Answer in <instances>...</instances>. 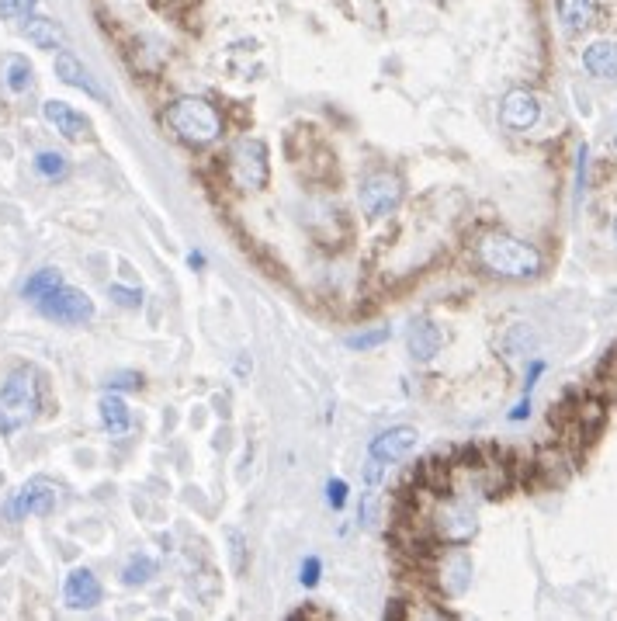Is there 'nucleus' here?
<instances>
[{
  "label": "nucleus",
  "instance_id": "4be33fe9",
  "mask_svg": "<svg viewBox=\"0 0 617 621\" xmlns=\"http://www.w3.org/2000/svg\"><path fill=\"white\" fill-rule=\"evenodd\" d=\"M56 285H63V275H59L56 268H42V271H35V275L28 278L25 288H21V295H25V299H32V302H39L42 295L52 292Z\"/></svg>",
  "mask_w": 617,
  "mask_h": 621
},
{
  "label": "nucleus",
  "instance_id": "39448f33",
  "mask_svg": "<svg viewBox=\"0 0 617 621\" xmlns=\"http://www.w3.org/2000/svg\"><path fill=\"white\" fill-rule=\"evenodd\" d=\"M39 313L46 316V320L77 327V323H87L94 316V302H91V295L80 292V288L56 285L52 292H46L39 299Z\"/></svg>",
  "mask_w": 617,
  "mask_h": 621
},
{
  "label": "nucleus",
  "instance_id": "9d476101",
  "mask_svg": "<svg viewBox=\"0 0 617 621\" xmlns=\"http://www.w3.org/2000/svg\"><path fill=\"white\" fill-rule=\"evenodd\" d=\"M538 118H541V105H538V98H534L531 91L517 87V91H510L507 98H503V105H500V122L507 125V129L527 132L534 122H538Z\"/></svg>",
  "mask_w": 617,
  "mask_h": 621
},
{
  "label": "nucleus",
  "instance_id": "c756f323",
  "mask_svg": "<svg viewBox=\"0 0 617 621\" xmlns=\"http://www.w3.org/2000/svg\"><path fill=\"white\" fill-rule=\"evenodd\" d=\"M108 386L111 389H139V386H143V379H139V375H132V372H125V375H115V379H108Z\"/></svg>",
  "mask_w": 617,
  "mask_h": 621
},
{
  "label": "nucleus",
  "instance_id": "7c9ffc66",
  "mask_svg": "<svg viewBox=\"0 0 617 621\" xmlns=\"http://www.w3.org/2000/svg\"><path fill=\"white\" fill-rule=\"evenodd\" d=\"M527 413H531V399H524V403H520V406H517V410H514V413H510V420H524V417H527Z\"/></svg>",
  "mask_w": 617,
  "mask_h": 621
},
{
  "label": "nucleus",
  "instance_id": "0eeeda50",
  "mask_svg": "<svg viewBox=\"0 0 617 621\" xmlns=\"http://www.w3.org/2000/svg\"><path fill=\"white\" fill-rule=\"evenodd\" d=\"M403 202V181L396 174H371L361 184V209L368 219H385Z\"/></svg>",
  "mask_w": 617,
  "mask_h": 621
},
{
  "label": "nucleus",
  "instance_id": "423d86ee",
  "mask_svg": "<svg viewBox=\"0 0 617 621\" xmlns=\"http://www.w3.org/2000/svg\"><path fill=\"white\" fill-rule=\"evenodd\" d=\"M229 174L243 188H264L267 184V146L260 139H240L229 150Z\"/></svg>",
  "mask_w": 617,
  "mask_h": 621
},
{
  "label": "nucleus",
  "instance_id": "ddd939ff",
  "mask_svg": "<svg viewBox=\"0 0 617 621\" xmlns=\"http://www.w3.org/2000/svg\"><path fill=\"white\" fill-rule=\"evenodd\" d=\"M437 583H441L444 597L465 594L468 583H472V559H468L462 549H451L448 556L441 559V569H437Z\"/></svg>",
  "mask_w": 617,
  "mask_h": 621
},
{
  "label": "nucleus",
  "instance_id": "6ab92c4d",
  "mask_svg": "<svg viewBox=\"0 0 617 621\" xmlns=\"http://www.w3.org/2000/svg\"><path fill=\"white\" fill-rule=\"evenodd\" d=\"M4 84H7V91H14V94H21V91H28L32 87V77H35V70H32V63H28L25 56H4Z\"/></svg>",
  "mask_w": 617,
  "mask_h": 621
},
{
  "label": "nucleus",
  "instance_id": "2eb2a0df",
  "mask_svg": "<svg viewBox=\"0 0 617 621\" xmlns=\"http://www.w3.org/2000/svg\"><path fill=\"white\" fill-rule=\"evenodd\" d=\"M56 77L63 80V84L70 87H80V91H87L91 98H104V91L98 84H94V77L84 70V63H80L73 53H59L56 56Z\"/></svg>",
  "mask_w": 617,
  "mask_h": 621
},
{
  "label": "nucleus",
  "instance_id": "412c9836",
  "mask_svg": "<svg viewBox=\"0 0 617 621\" xmlns=\"http://www.w3.org/2000/svg\"><path fill=\"white\" fill-rule=\"evenodd\" d=\"M156 576V559L146 556V552H136V556L125 563L122 569V580L129 583V587H139V583H150Z\"/></svg>",
  "mask_w": 617,
  "mask_h": 621
},
{
  "label": "nucleus",
  "instance_id": "473e14b6",
  "mask_svg": "<svg viewBox=\"0 0 617 621\" xmlns=\"http://www.w3.org/2000/svg\"><path fill=\"white\" fill-rule=\"evenodd\" d=\"M614 236H617V219H614Z\"/></svg>",
  "mask_w": 617,
  "mask_h": 621
},
{
  "label": "nucleus",
  "instance_id": "393cba45",
  "mask_svg": "<svg viewBox=\"0 0 617 621\" xmlns=\"http://www.w3.org/2000/svg\"><path fill=\"white\" fill-rule=\"evenodd\" d=\"M35 4H39V0H0V18L4 21L28 18V14L35 11Z\"/></svg>",
  "mask_w": 617,
  "mask_h": 621
},
{
  "label": "nucleus",
  "instance_id": "1a4fd4ad",
  "mask_svg": "<svg viewBox=\"0 0 617 621\" xmlns=\"http://www.w3.org/2000/svg\"><path fill=\"white\" fill-rule=\"evenodd\" d=\"M101 597H104L101 580L91 573V569H73V573L66 576V583H63V601H66V608H73V611L98 608Z\"/></svg>",
  "mask_w": 617,
  "mask_h": 621
},
{
  "label": "nucleus",
  "instance_id": "f3484780",
  "mask_svg": "<svg viewBox=\"0 0 617 621\" xmlns=\"http://www.w3.org/2000/svg\"><path fill=\"white\" fill-rule=\"evenodd\" d=\"M583 66L600 80L617 77V42H593L583 53Z\"/></svg>",
  "mask_w": 617,
  "mask_h": 621
},
{
  "label": "nucleus",
  "instance_id": "cd10ccee",
  "mask_svg": "<svg viewBox=\"0 0 617 621\" xmlns=\"http://www.w3.org/2000/svg\"><path fill=\"white\" fill-rule=\"evenodd\" d=\"M326 504H330L333 510H340L347 504V483L344 479H330V483H326Z\"/></svg>",
  "mask_w": 617,
  "mask_h": 621
},
{
  "label": "nucleus",
  "instance_id": "c85d7f7f",
  "mask_svg": "<svg viewBox=\"0 0 617 621\" xmlns=\"http://www.w3.org/2000/svg\"><path fill=\"white\" fill-rule=\"evenodd\" d=\"M319 573H323V563H319L316 556H309L306 563H302V576H299L302 587H316V583H319Z\"/></svg>",
  "mask_w": 617,
  "mask_h": 621
},
{
  "label": "nucleus",
  "instance_id": "4468645a",
  "mask_svg": "<svg viewBox=\"0 0 617 621\" xmlns=\"http://www.w3.org/2000/svg\"><path fill=\"white\" fill-rule=\"evenodd\" d=\"M21 35H25L35 49H63L66 46L63 25H56L52 18H42V14H28L25 25H21Z\"/></svg>",
  "mask_w": 617,
  "mask_h": 621
},
{
  "label": "nucleus",
  "instance_id": "f8f14e48",
  "mask_svg": "<svg viewBox=\"0 0 617 621\" xmlns=\"http://www.w3.org/2000/svg\"><path fill=\"white\" fill-rule=\"evenodd\" d=\"M416 438H420L416 427H406V424L389 427V431H382L375 441H371L368 455L378 458V462H403V458L416 448Z\"/></svg>",
  "mask_w": 617,
  "mask_h": 621
},
{
  "label": "nucleus",
  "instance_id": "a878e982",
  "mask_svg": "<svg viewBox=\"0 0 617 621\" xmlns=\"http://www.w3.org/2000/svg\"><path fill=\"white\" fill-rule=\"evenodd\" d=\"M226 538H229V559H233V569H236V573H243V556H247V542H243V535L236 528H226Z\"/></svg>",
  "mask_w": 617,
  "mask_h": 621
},
{
  "label": "nucleus",
  "instance_id": "20e7f679",
  "mask_svg": "<svg viewBox=\"0 0 617 621\" xmlns=\"http://www.w3.org/2000/svg\"><path fill=\"white\" fill-rule=\"evenodd\" d=\"M430 528H434V535L441 538V542L465 545V542H472L475 531H479V514H475V507L468 504V500L448 497L434 507V514H430Z\"/></svg>",
  "mask_w": 617,
  "mask_h": 621
},
{
  "label": "nucleus",
  "instance_id": "7ed1b4c3",
  "mask_svg": "<svg viewBox=\"0 0 617 621\" xmlns=\"http://www.w3.org/2000/svg\"><path fill=\"white\" fill-rule=\"evenodd\" d=\"M35 413H39V379L32 368H14L0 386V431H18Z\"/></svg>",
  "mask_w": 617,
  "mask_h": 621
},
{
  "label": "nucleus",
  "instance_id": "f03ea898",
  "mask_svg": "<svg viewBox=\"0 0 617 621\" xmlns=\"http://www.w3.org/2000/svg\"><path fill=\"white\" fill-rule=\"evenodd\" d=\"M167 125L184 146H195V150H202V146L215 143L222 136L219 108L208 105L205 98H177L167 108Z\"/></svg>",
  "mask_w": 617,
  "mask_h": 621
},
{
  "label": "nucleus",
  "instance_id": "2f4dec72",
  "mask_svg": "<svg viewBox=\"0 0 617 621\" xmlns=\"http://www.w3.org/2000/svg\"><path fill=\"white\" fill-rule=\"evenodd\" d=\"M188 264H191V268H202L205 257H202V254H188Z\"/></svg>",
  "mask_w": 617,
  "mask_h": 621
},
{
  "label": "nucleus",
  "instance_id": "dca6fc26",
  "mask_svg": "<svg viewBox=\"0 0 617 621\" xmlns=\"http://www.w3.org/2000/svg\"><path fill=\"white\" fill-rule=\"evenodd\" d=\"M406 344H410V354L420 361H430L437 351H441L444 344V334L441 327H434L430 320H416L410 327V337H406Z\"/></svg>",
  "mask_w": 617,
  "mask_h": 621
},
{
  "label": "nucleus",
  "instance_id": "6e6552de",
  "mask_svg": "<svg viewBox=\"0 0 617 621\" xmlns=\"http://www.w3.org/2000/svg\"><path fill=\"white\" fill-rule=\"evenodd\" d=\"M59 504V490L49 483V479H32V483H25L18 493L11 497V504H7V517L11 521H21V517L35 514V517H49L52 510Z\"/></svg>",
  "mask_w": 617,
  "mask_h": 621
},
{
  "label": "nucleus",
  "instance_id": "b1692460",
  "mask_svg": "<svg viewBox=\"0 0 617 621\" xmlns=\"http://www.w3.org/2000/svg\"><path fill=\"white\" fill-rule=\"evenodd\" d=\"M389 337H392L389 327H375V330H364V334L347 337V347H354V351H371V347L385 344Z\"/></svg>",
  "mask_w": 617,
  "mask_h": 621
},
{
  "label": "nucleus",
  "instance_id": "9b49d317",
  "mask_svg": "<svg viewBox=\"0 0 617 621\" xmlns=\"http://www.w3.org/2000/svg\"><path fill=\"white\" fill-rule=\"evenodd\" d=\"M42 115H46V122L63 139H70V143H80V139L91 136V118L80 115L77 108H70L66 101H46V105H42Z\"/></svg>",
  "mask_w": 617,
  "mask_h": 621
},
{
  "label": "nucleus",
  "instance_id": "a211bd4d",
  "mask_svg": "<svg viewBox=\"0 0 617 621\" xmlns=\"http://www.w3.org/2000/svg\"><path fill=\"white\" fill-rule=\"evenodd\" d=\"M98 413H101L104 431H111V434H115V438H118V434H125V431H129V427H132V413H129V406H125V399H122V396H115V393L101 396Z\"/></svg>",
  "mask_w": 617,
  "mask_h": 621
},
{
  "label": "nucleus",
  "instance_id": "5701e85b",
  "mask_svg": "<svg viewBox=\"0 0 617 621\" xmlns=\"http://www.w3.org/2000/svg\"><path fill=\"white\" fill-rule=\"evenodd\" d=\"M35 170H39L46 181H63L70 164H66L63 153H39V157H35Z\"/></svg>",
  "mask_w": 617,
  "mask_h": 621
},
{
  "label": "nucleus",
  "instance_id": "f257e3e1",
  "mask_svg": "<svg viewBox=\"0 0 617 621\" xmlns=\"http://www.w3.org/2000/svg\"><path fill=\"white\" fill-rule=\"evenodd\" d=\"M479 264L496 278H534L541 271V254L531 243L517 240L510 233H489L475 247Z\"/></svg>",
  "mask_w": 617,
  "mask_h": 621
},
{
  "label": "nucleus",
  "instance_id": "72a5a7b5",
  "mask_svg": "<svg viewBox=\"0 0 617 621\" xmlns=\"http://www.w3.org/2000/svg\"><path fill=\"white\" fill-rule=\"evenodd\" d=\"M614 146H617V139H614Z\"/></svg>",
  "mask_w": 617,
  "mask_h": 621
},
{
  "label": "nucleus",
  "instance_id": "bb28decb",
  "mask_svg": "<svg viewBox=\"0 0 617 621\" xmlns=\"http://www.w3.org/2000/svg\"><path fill=\"white\" fill-rule=\"evenodd\" d=\"M108 295L118 302V306H125V309H139V306H143V292H136V288L111 285V288H108Z\"/></svg>",
  "mask_w": 617,
  "mask_h": 621
},
{
  "label": "nucleus",
  "instance_id": "aec40b11",
  "mask_svg": "<svg viewBox=\"0 0 617 621\" xmlns=\"http://www.w3.org/2000/svg\"><path fill=\"white\" fill-rule=\"evenodd\" d=\"M559 18L569 32H583L593 25V0H559Z\"/></svg>",
  "mask_w": 617,
  "mask_h": 621
}]
</instances>
